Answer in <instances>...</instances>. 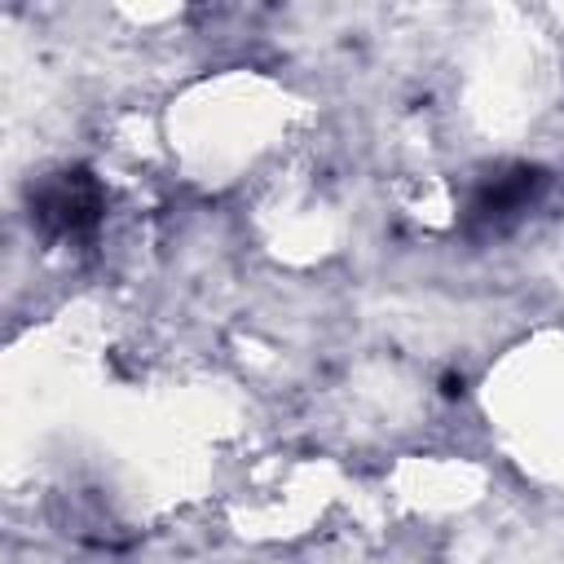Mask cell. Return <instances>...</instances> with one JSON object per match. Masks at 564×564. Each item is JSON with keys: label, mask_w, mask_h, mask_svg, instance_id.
<instances>
[{"label": "cell", "mask_w": 564, "mask_h": 564, "mask_svg": "<svg viewBox=\"0 0 564 564\" xmlns=\"http://www.w3.org/2000/svg\"><path fill=\"white\" fill-rule=\"evenodd\" d=\"M93 207H97V194H93V185L88 181H62L48 198H44V216L48 220H57L62 229H79V225H88L93 220Z\"/></svg>", "instance_id": "6da1fadb"}]
</instances>
